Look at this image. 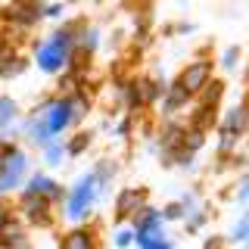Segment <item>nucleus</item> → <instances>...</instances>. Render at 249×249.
Returning a JSON list of instances; mask_svg holds the SVG:
<instances>
[{"label": "nucleus", "mask_w": 249, "mask_h": 249, "mask_svg": "<svg viewBox=\"0 0 249 249\" xmlns=\"http://www.w3.org/2000/svg\"><path fill=\"white\" fill-rule=\"evenodd\" d=\"M75 50H78V47L72 41V31L66 28V31H56V35H53L47 44L37 47V50H35V59H37V66H41L44 72H59Z\"/></svg>", "instance_id": "nucleus-1"}, {"label": "nucleus", "mask_w": 249, "mask_h": 249, "mask_svg": "<svg viewBox=\"0 0 249 249\" xmlns=\"http://www.w3.org/2000/svg\"><path fill=\"white\" fill-rule=\"evenodd\" d=\"M97 190H100V178L97 175H88L75 184V190L69 193V202H66V215L69 221H84L88 212L97 202Z\"/></svg>", "instance_id": "nucleus-2"}, {"label": "nucleus", "mask_w": 249, "mask_h": 249, "mask_svg": "<svg viewBox=\"0 0 249 249\" xmlns=\"http://www.w3.org/2000/svg\"><path fill=\"white\" fill-rule=\"evenodd\" d=\"M25 153L16 150V146H3V175H0V193H10L16 187L22 184V178H25Z\"/></svg>", "instance_id": "nucleus-3"}, {"label": "nucleus", "mask_w": 249, "mask_h": 249, "mask_svg": "<svg viewBox=\"0 0 249 249\" xmlns=\"http://www.w3.org/2000/svg\"><path fill=\"white\" fill-rule=\"evenodd\" d=\"M209 78H212V62L199 59V62H190V66L184 69L181 78H178V84H181L187 93H199L209 84Z\"/></svg>", "instance_id": "nucleus-4"}, {"label": "nucleus", "mask_w": 249, "mask_h": 249, "mask_svg": "<svg viewBox=\"0 0 249 249\" xmlns=\"http://www.w3.org/2000/svg\"><path fill=\"white\" fill-rule=\"evenodd\" d=\"M75 119V103L72 100H56V103H50L47 106V115H44V122H47V128H50V134L56 137L59 131H66L69 124H72Z\"/></svg>", "instance_id": "nucleus-5"}, {"label": "nucleus", "mask_w": 249, "mask_h": 249, "mask_svg": "<svg viewBox=\"0 0 249 249\" xmlns=\"http://www.w3.org/2000/svg\"><path fill=\"white\" fill-rule=\"evenodd\" d=\"M143 190H122L119 199H115V218L119 221H128V218H134L140 209H143Z\"/></svg>", "instance_id": "nucleus-6"}, {"label": "nucleus", "mask_w": 249, "mask_h": 249, "mask_svg": "<svg viewBox=\"0 0 249 249\" xmlns=\"http://www.w3.org/2000/svg\"><path fill=\"white\" fill-rule=\"evenodd\" d=\"M37 13H41V6L35 3V0H16L13 6H6L3 16L16 25H31V22L37 19Z\"/></svg>", "instance_id": "nucleus-7"}, {"label": "nucleus", "mask_w": 249, "mask_h": 249, "mask_svg": "<svg viewBox=\"0 0 249 249\" xmlns=\"http://www.w3.org/2000/svg\"><path fill=\"white\" fill-rule=\"evenodd\" d=\"M25 193H31V196H44V199H59L62 196V190H59V184L53 181V178H47V175H35L28 181V187H25Z\"/></svg>", "instance_id": "nucleus-8"}, {"label": "nucleus", "mask_w": 249, "mask_h": 249, "mask_svg": "<svg viewBox=\"0 0 249 249\" xmlns=\"http://www.w3.org/2000/svg\"><path fill=\"white\" fill-rule=\"evenodd\" d=\"M224 131H233V134H246V128H249V100H243L237 109H231L228 112V119H224V124H221Z\"/></svg>", "instance_id": "nucleus-9"}, {"label": "nucleus", "mask_w": 249, "mask_h": 249, "mask_svg": "<svg viewBox=\"0 0 249 249\" xmlns=\"http://www.w3.org/2000/svg\"><path fill=\"white\" fill-rule=\"evenodd\" d=\"M59 249H97V240H93V233L78 228V231H69L59 240Z\"/></svg>", "instance_id": "nucleus-10"}, {"label": "nucleus", "mask_w": 249, "mask_h": 249, "mask_svg": "<svg viewBox=\"0 0 249 249\" xmlns=\"http://www.w3.org/2000/svg\"><path fill=\"white\" fill-rule=\"evenodd\" d=\"M13 115H16V103L10 97H0V131H3L6 124H13Z\"/></svg>", "instance_id": "nucleus-11"}, {"label": "nucleus", "mask_w": 249, "mask_h": 249, "mask_svg": "<svg viewBox=\"0 0 249 249\" xmlns=\"http://www.w3.org/2000/svg\"><path fill=\"white\" fill-rule=\"evenodd\" d=\"M231 237L237 240V243H246L249 246V215H243L237 224H233V233H231Z\"/></svg>", "instance_id": "nucleus-12"}, {"label": "nucleus", "mask_w": 249, "mask_h": 249, "mask_svg": "<svg viewBox=\"0 0 249 249\" xmlns=\"http://www.w3.org/2000/svg\"><path fill=\"white\" fill-rule=\"evenodd\" d=\"M187 97H190V93H187L181 84H175V88H171V93H168V109H178V106H184L187 103Z\"/></svg>", "instance_id": "nucleus-13"}, {"label": "nucleus", "mask_w": 249, "mask_h": 249, "mask_svg": "<svg viewBox=\"0 0 249 249\" xmlns=\"http://www.w3.org/2000/svg\"><path fill=\"white\" fill-rule=\"evenodd\" d=\"M44 159L50 162V165H59V162H62V146L59 143H47L44 146Z\"/></svg>", "instance_id": "nucleus-14"}, {"label": "nucleus", "mask_w": 249, "mask_h": 249, "mask_svg": "<svg viewBox=\"0 0 249 249\" xmlns=\"http://www.w3.org/2000/svg\"><path fill=\"white\" fill-rule=\"evenodd\" d=\"M131 243H134V233H131V231H119V233H115V246L128 249Z\"/></svg>", "instance_id": "nucleus-15"}, {"label": "nucleus", "mask_w": 249, "mask_h": 249, "mask_svg": "<svg viewBox=\"0 0 249 249\" xmlns=\"http://www.w3.org/2000/svg\"><path fill=\"white\" fill-rule=\"evenodd\" d=\"M237 202H249V175L243 178V184H240V190H237Z\"/></svg>", "instance_id": "nucleus-16"}, {"label": "nucleus", "mask_w": 249, "mask_h": 249, "mask_svg": "<svg viewBox=\"0 0 249 249\" xmlns=\"http://www.w3.org/2000/svg\"><path fill=\"white\" fill-rule=\"evenodd\" d=\"M237 56H240L237 47H231V50L224 53V69H233V66H237Z\"/></svg>", "instance_id": "nucleus-17"}, {"label": "nucleus", "mask_w": 249, "mask_h": 249, "mask_svg": "<svg viewBox=\"0 0 249 249\" xmlns=\"http://www.w3.org/2000/svg\"><path fill=\"white\" fill-rule=\"evenodd\" d=\"M84 143H88V134H78L72 143H69V153H81V146H84Z\"/></svg>", "instance_id": "nucleus-18"}, {"label": "nucleus", "mask_w": 249, "mask_h": 249, "mask_svg": "<svg viewBox=\"0 0 249 249\" xmlns=\"http://www.w3.org/2000/svg\"><path fill=\"white\" fill-rule=\"evenodd\" d=\"M202 249H224V240H221V237H209Z\"/></svg>", "instance_id": "nucleus-19"}, {"label": "nucleus", "mask_w": 249, "mask_h": 249, "mask_svg": "<svg viewBox=\"0 0 249 249\" xmlns=\"http://www.w3.org/2000/svg\"><path fill=\"white\" fill-rule=\"evenodd\" d=\"M156 249H171V243H168V240H162V243L156 246Z\"/></svg>", "instance_id": "nucleus-20"}, {"label": "nucleus", "mask_w": 249, "mask_h": 249, "mask_svg": "<svg viewBox=\"0 0 249 249\" xmlns=\"http://www.w3.org/2000/svg\"><path fill=\"white\" fill-rule=\"evenodd\" d=\"M0 175H3V153H0Z\"/></svg>", "instance_id": "nucleus-21"}]
</instances>
